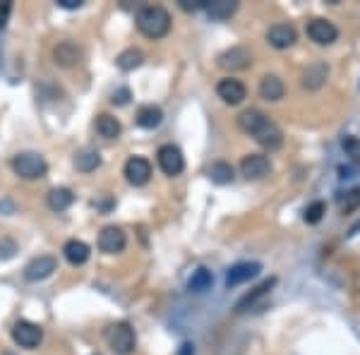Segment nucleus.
<instances>
[{
	"mask_svg": "<svg viewBox=\"0 0 360 355\" xmlns=\"http://www.w3.org/2000/svg\"><path fill=\"white\" fill-rule=\"evenodd\" d=\"M207 15L212 19H219V22H224V19H231L235 15V10H238V3L235 0H212V3H207Z\"/></svg>",
	"mask_w": 360,
	"mask_h": 355,
	"instance_id": "aec40b11",
	"label": "nucleus"
},
{
	"mask_svg": "<svg viewBox=\"0 0 360 355\" xmlns=\"http://www.w3.org/2000/svg\"><path fill=\"white\" fill-rule=\"evenodd\" d=\"M137 29L147 39L159 41L171 32V15L161 5H147L137 12Z\"/></svg>",
	"mask_w": 360,
	"mask_h": 355,
	"instance_id": "f03ea898",
	"label": "nucleus"
},
{
	"mask_svg": "<svg viewBox=\"0 0 360 355\" xmlns=\"http://www.w3.org/2000/svg\"><path fill=\"white\" fill-rule=\"evenodd\" d=\"M339 207H341V214H353L360 207V188H353L348 192L339 194Z\"/></svg>",
	"mask_w": 360,
	"mask_h": 355,
	"instance_id": "c85d7f7f",
	"label": "nucleus"
},
{
	"mask_svg": "<svg viewBox=\"0 0 360 355\" xmlns=\"http://www.w3.org/2000/svg\"><path fill=\"white\" fill-rule=\"evenodd\" d=\"M240 173L248 180H262L271 173V161L264 154H248V156H243V161H240Z\"/></svg>",
	"mask_w": 360,
	"mask_h": 355,
	"instance_id": "1a4fd4ad",
	"label": "nucleus"
},
{
	"mask_svg": "<svg viewBox=\"0 0 360 355\" xmlns=\"http://www.w3.org/2000/svg\"><path fill=\"white\" fill-rule=\"evenodd\" d=\"M156 161H159V168H161L166 176H180L185 168V158H183V152L176 147V144H163L161 149L156 152Z\"/></svg>",
	"mask_w": 360,
	"mask_h": 355,
	"instance_id": "423d86ee",
	"label": "nucleus"
},
{
	"mask_svg": "<svg viewBox=\"0 0 360 355\" xmlns=\"http://www.w3.org/2000/svg\"><path fill=\"white\" fill-rule=\"evenodd\" d=\"M327 65L324 63H312L310 68L303 72V87L305 89H320L324 84V80H327Z\"/></svg>",
	"mask_w": 360,
	"mask_h": 355,
	"instance_id": "4be33fe9",
	"label": "nucleus"
},
{
	"mask_svg": "<svg viewBox=\"0 0 360 355\" xmlns=\"http://www.w3.org/2000/svg\"><path fill=\"white\" fill-rule=\"evenodd\" d=\"M10 12H12V3H0V29L8 24V19H10Z\"/></svg>",
	"mask_w": 360,
	"mask_h": 355,
	"instance_id": "f704fd0d",
	"label": "nucleus"
},
{
	"mask_svg": "<svg viewBox=\"0 0 360 355\" xmlns=\"http://www.w3.org/2000/svg\"><path fill=\"white\" fill-rule=\"evenodd\" d=\"M163 120V111L159 106L154 104H144L137 108V116H135V122L144 130H156L159 125H161Z\"/></svg>",
	"mask_w": 360,
	"mask_h": 355,
	"instance_id": "f3484780",
	"label": "nucleus"
},
{
	"mask_svg": "<svg viewBox=\"0 0 360 355\" xmlns=\"http://www.w3.org/2000/svg\"><path fill=\"white\" fill-rule=\"evenodd\" d=\"M99 166H101V156L94 149H82V152L75 154V168L80 173H91Z\"/></svg>",
	"mask_w": 360,
	"mask_h": 355,
	"instance_id": "412c9836",
	"label": "nucleus"
},
{
	"mask_svg": "<svg viewBox=\"0 0 360 355\" xmlns=\"http://www.w3.org/2000/svg\"><path fill=\"white\" fill-rule=\"evenodd\" d=\"M284 82L279 80L276 75H264L260 82V96L264 101H279L284 99Z\"/></svg>",
	"mask_w": 360,
	"mask_h": 355,
	"instance_id": "6ab92c4d",
	"label": "nucleus"
},
{
	"mask_svg": "<svg viewBox=\"0 0 360 355\" xmlns=\"http://www.w3.org/2000/svg\"><path fill=\"white\" fill-rule=\"evenodd\" d=\"M250 63H252V53L245 46H233V48L224 51L219 55V65L226 70H245L250 68Z\"/></svg>",
	"mask_w": 360,
	"mask_h": 355,
	"instance_id": "4468645a",
	"label": "nucleus"
},
{
	"mask_svg": "<svg viewBox=\"0 0 360 355\" xmlns=\"http://www.w3.org/2000/svg\"><path fill=\"white\" fill-rule=\"evenodd\" d=\"M60 8H68V10H75V8H82V0H58Z\"/></svg>",
	"mask_w": 360,
	"mask_h": 355,
	"instance_id": "c9c22d12",
	"label": "nucleus"
},
{
	"mask_svg": "<svg viewBox=\"0 0 360 355\" xmlns=\"http://www.w3.org/2000/svg\"><path fill=\"white\" fill-rule=\"evenodd\" d=\"M324 214H327V204H324V202H312L310 207L303 212V221H305V224H310V226H315V224H320V221L324 219Z\"/></svg>",
	"mask_w": 360,
	"mask_h": 355,
	"instance_id": "c756f323",
	"label": "nucleus"
},
{
	"mask_svg": "<svg viewBox=\"0 0 360 355\" xmlns=\"http://www.w3.org/2000/svg\"><path fill=\"white\" fill-rule=\"evenodd\" d=\"M274 284H276V279H269V281H264V284H260V286L255 288V291L248 293V295H245L243 300H240L238 305H235V312H245L248 307H252L257 300H260L262 295H267V293H269L271 288H274Z\"/></svg>",
	"mask_w": 360,
	"mask_h": 355,
	"instance_id": "a878e982",
	"label": "nucleus"
},
{
	"mask_svg": "<svg viewBox=\"0 0 360 355\" xmlns=\"http://www.w3.org/2000/svg\"><path fill=\"white\" fill-rule=\"evenodd\" d=\"M130 99H132L130 89H127V87H123V89L113 91V96H111V104H113V106H125Z\"/></svg>",
	"mask_w": 360,
	"mask_h": 355,
	"instance_id": "7c9ffc66",
	"label": "nucleus"
},
{
	"mask_svg": "<svg viewBox=\"0 0 360 355\" xmlns=\"http://www.w3.org/2000/svg\"><path fill=\"white\" fill-rule=\"evenodd\" d=\"M123 173H125L127 183L135 185V188H142V185H147L149 178H152V163L142 156H132V158H127Z\"/></svg>",
	"mask_w": 360,
	"mask_h": 355,
	"instance_id": "9d476101",
	"label": "nucleus"
},
{
	"mask_svg": "<svg viewBox=\"0 0 360 355\" xmlns=\"http://www.w3.org/2000/svg\"><path fill=\"white\" fill-rule=\"evenodd\" d=\"M58 269V262H55V257H51V255H41V257H36V260L29 262L27 266H24V279L27 281H44V279H48L53 271Z\"/></svg>",
	"mask_w": 360,
	"mask_h": 355,
	"instance_id": "9b49d317",
	"label": "nucleus"
},
{
	"mask_svg": "<svg viewBox=\"0 0 360 355\" xmlns=\"http://www.w3.org/2000/svg\"><path fill=\"white\" fill-rule=\"evenodd\" d=\"M104 338L116 355H132L137 346V338H135V329L130 327L127 322H113L111 327L104 331Z\"/></svg>",
	"mask_w": 360,
	"mask_h": 355,
	"instance_id": "7ed1b4c3",
	"label": "nucleus"
},
{
	"mask_svg": "<svg viewBox=\"0 0 360 355\" xmlns=\"http://www.w3.org/2000/svg\"><path fill=\"white\" fill-rule=\"evenodd\" d=\"M178 5H180L183 10H188V12H190V10L195 12V10L207 8V0H178Z\"/></svg>",
	"mask_w": 360,
	"mask_h": 355,
	"instance_id": "72a5a7b5",
	"label": "nucleus"
},
{
	"mask_svg": "<svg viewBox=\"0 0 360 355\" xmlns=\"http://www.w3.org/2000/svg\"><path fill=\"white\" fill-rule=\"evenodd\" d=\"M298 34L291 24H274V27L267 32V41H269L274 48H291L296 44Z\"/></svg>",
	"mask_w": 360,
	"mask_h": 355,
	"instance_id": "dca6fc26",
	"label": "nucleus"
},
{
	"mask_svg": "<svg viewBox=\"0 0 360 355\" xmlns=\"http://www.w3.org/2000/svg\"><path fill=\"white\" fill-rule=\"evenodd\" d=\"M72 202H75V194H72V190L68 188H53L48 192V207L53 209V212H65Z\"/></svg>",
	"mask_w": 360,
	"mask_h": 355,
	"instance_id": "b1692460",
	"label": "nucleus"
},
{
	"mask_svg": "<svg viewBox=\"0 0 360 355\" xmlns=\"http://www.w3.org/2000/svg\"><path fill=\"white\" fill-rule=\"evenodd\" d=\"M96 245H99V250L104 252V255H118V252H123L127 245L125 230L118 228V226H106V228L99 233Z\"/></svg>",
	"mask_w": 360,
	"mask_h": 355,
	"instance_id": "6e6552de",
	"label": "nucleus"
},
{
	"mask_svg": "<svg viewBox=\"0 0 360 355\" xmlns=\"http://www.w3.org/2000/svg\"><path fill=\"white\" fill-rule=\"evenodd\" d=\"M15 252H17V245H15L12 240H8V238L0 240V260H10Z\"/></svg>",
	"mask_w": 360,
	"mask_h": 355,
	"instance_id": "2f4dec72",
	"label": "nucleus"
},
{
	"mask_svg": "<svg viewBox=\"0 0 360 355\" xmlns=\"http://www.w3.org/2000/svg\"><path fill=\"white\" fill-rule=\"evenodd\" d=\"M307 36H310L317 46H332L334 41L339 39V29L334 27L329 19L317 17L312 19V22H307Z\"/></svg>",
	"mask_w": 360,
	"mask_h": 355,
	"instance_id": "f8f14e48",
	"label": "nucleus"
},
{
	"mask_svg": "<svg viewBox=\"0 0 360 355\" xmlns=\"http://www.w3.org/2000/svg\"><path fill=\"white\" fill-rule=\"evenodd\" d=\"M53 63L60 68H75L82 63V48L72 41H60L53 46Z\"/></svg>",
	"mask_w": 360,
	"mask_h": 355,
	"instance_id": "ddd939ff",
	"label": "nucleus"
},
{
	"mask_svg": "<svg viewBox=\"0 0 360 355\" xmlns=\"http://www.w3.org/2000/svg\"><path fill=\"white\" fill-rule=\"evenodd\" d=\"M63 255H65V260H68L72 266H82L87 260H89L91 250H89V245H87L84 240L72 238V240H68V243L63 245Z\"/></svg>",
	"mask_w": 360,
	"mask_h": 355,
	"instance_id": "a211bd4d",
	"label": "nucleus"
},
{
	"mask_svg": "<svg viewBox=\"0 0 360 355\" xmlns=\"http://www.w3.org/2000/svg\"><path fill=\"white\" fill-rule=\"evenodd\" d=\"M12 171L15 176H19L22 180H39L48 173V163L41 154L36 152H22L17 156H12Z\"/></svg>",
	"mask_w": 360,
	"mask_h": 355,
	"instance_id": "20e7f679",
	"label": "nucleus"
},
{
	"mask_svg": "<svg viewBox=\"0 0 360 355\" xmlns=\"http://www.w3.org/2000/svg\"><path fill=\"white\" fill-rule=\"evenodd\" d=\"M238 125L245 135L255 137V142L262 144L264 149H269V152H274V149H279L281 144H284V132H281L264 113L257 111V108H250V111L240 113Z\"/></svg>",
	"mask_w": 360,
	"mask_h": 355,
	"instance_id": "f257e3e1",
	"label": "nucleus"
},
{
	"mask_svg": "<svg viewBox=\"0 0 360 355\" xmlns=\"http://www.w3.org/2000/svg\"><path fill=\"white\" fill-rule=\"evenodd\" d=\"M212 286H214V276H212V271L209 269H197L192 274V279L188 281V288L192 293H204V291H209Z\"/></svg>",
	"mask_w": 360,
	"mask_h": 355,
	"instance_id": "cd10ccee",
	"label": "nucleus"
},
{
	"mask_svg": "<svg viewBox=\"0 0 360 355\" xmlns=\"http://www.w3.org/2000/svg\"><path fill=\"white\" fill-rule=\"evenodd\" d=\"M142 63H144V55H142V51H137V48H127V51H123V53L118 55V60H116V65H118V68H120L123 72H132V70H137Z\"/></svg>",
	"mask_w": 360,
	"mask_h": 355,
	"instance_id": "bb28decb",
	"label": "nucleus"
},
{
	"mask_svg": "<svg viewBox=\"0 0 360 355\" xmlns=\"http://www.w3.org/2000/svg\"><path fill=\"white\" fill-rule=\"evenodd\" d=\"M343 149H346L353 158H360V142L356 137H346V140H343Z\"/></svg>",
	"mask_w": 360,
	"mask_h": 355,
	"instance_id": "473e14b6",
	"label": "nucleus"
},
{
	"mask_svg": "<svg viewBox=\"0 0 360 355\" xmlns=\"http://www.w3.org/2000/svg\"><path fill=\"white\" fill-rule=\"evenodd\" d=\"M12 341L17 343L19 348L34 351V348H39L41 341H44V329L34 322L19 320V322H15V327H12Z\"/></svg>",
	"mask_w": 360,
	"mask_h": 355,
	"instance_id": "39448f33",
	"label": "nucleus"
},
{
	"mask_svg": "<svg viewBox=\"0 0 360 355\" xmlns=\"http://www.w3.org/2000/svg\"><path fill=\"white\" fill-rule=\"evenodd\" d=\"M260 271H262V266L257 264V262H240V264H233L228 269V274H226V286L235 288V286L245 284V281L255 279Z\"/></svg>",
	"mask_w": 360,
	"mask_h": 355,
	"instance_id": "2eb2a0df",
	"label": "nucleus"
},
{
	"mask_svg": "<svg viewBox=\"0 0 360 355\" xmlns=\"http://www.w3.org/2000/svg\"><path fill=\"white\" fill-rule=\"evenodd\" d=\"M207 176L212 178V183H216V185H228V183H233V178H235L233 166L226 161H214L212 166H209Z\"/></svg>",
	"mask_w": 360,
	"mask_h": 355,
	"instance_id": "393cba45",
	"label": "nucleus"
},
{
	"mask_svg": "<svg viewBox=\"0 0 360 355\" xmlns=\"http://www.w3.org/2000/svg\"><path fill=\"white\" fill-rule=\"evenodd\" d=\"M178 355H195V346H192V343H183Z\"/></svg>",
	"mask_w": 360,
	"mask_h": 355,
	"instance_id": "e433bc0d",
	"label": "nucleus"
},
{
	"mask_svg": "<svg viewBox=\"0 0 360 355\" xmlns=\"http://www.w3.org/2000/svg\"><path fill=\"white\" fill-rule=\"evenodd\" d=\"M120 122H118V118L108 116V113H101L99 118H96V132H99L101 137H106V140H118L120 137Z\"/></svg>",
	"mask_w": 360,
	"mask_h": 355,
	"instance_id": "5701e85b",
	"label": "nucleus"
},
{
	"mask_svg": "<svg viewBox=\"0 0 360 355\" xmlns=\"http://www.w3.org/2000/svg\"><path fill=\"white\" fill-rule=\"evenodd\" d=\"M216 94H219V99L224 101V104L228 106H238L245 101V96H248V89H245V84L240 80H233V77H224V80L216 84Z\"/></svg>",
	"mask_w": 360,
	"mask_h": 355,
	"instance_id": "0eeeda50",
	"label": "nucleus"
}]
</instances>
